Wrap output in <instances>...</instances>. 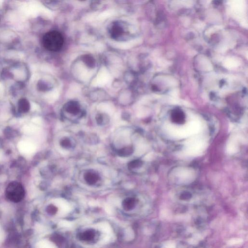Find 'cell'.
<instances>
[{"label":"cell","instance_id":"obj_14","mask_svg":"<svg viewBox=\"0 0 248 248\" xmlns=\"http://www.w3.org/2000/svg\"><path fill=\"white\" fill-rule=\"evenodd\" d=\"M57 211V208H56L55 206H53V205L50 206L49 208V211L51 214H55L56 213Z\"/></svg>","mask_w":248,"mask_h":248},{"label":"cell","instance_id":"obj_5","mask_svg":"<svg viewBox=\"0 0 248 248\" xmlns=\"http://www.w3.org/2000/svg\"><path fill=\"white\" fill-rule=\"evenodd\" d=\"M95 233L92 230L86 231L85 232L80 234L79 238L81 240L85 241H89L93 239L95 237Z\"/></svg>","mask_w":248,"mask_h":248},{"label":"cell","instance_id":"obj_11","mask_svg":"<svg viewBox=\"0 0 248 248\" xmlns=\"http://www.w3.org/2000/svg\"><path fill=\"white\" fill-rule=\"evenodd\" d=\"M191 194L189 192H184L181 194V195L180 196V198L181 200H187L190 199L191 197Z\"/></svg>","mask_w":248,"mask_h":248},{"label":"cell","instance_id":"obj_4","mask_svg":"<svg viewBox=\"0 0 248 248\" xmlns=\"http://www.w3.org/2000/svg\"><path fill=\"white\" fill-rule=\"evenodd\" d=\"M135 199L133 198H128L123 201L122 206L125 210L129 211L133 209L135 205Z\"/></svg>","mask_w":248,"mask_h":248},{"label":"cell","instance_id":"obj_2","mask_svg":"<svg viewBox=\"0 0 248 248\" xmlns=\"http://www.w3.org/2000/svg\"><path fill=\"white\" fill-rule=\"evenodd\" d=\"M5 194L11 201L18 202L23 199L25 191L23 186L20 183L17 182H12L7 187Z\"/></svg>","mask_w":248,"mask_h":248},{"label":"cell","instance_id":"obj_13","mask_svg":"<svg viewBox=\"0 0 248 248\" xmlns=\"http://www.w3.org/2000/svg\"><path fill=\"white\" fill-rule=\"evenodd\" d=\"M55 241L56 242L58 243H62L64 241V238L63 237H62L61 235H56L55 238Z\"/></svg>","mask_w":248,"mask_h":248},{"label":"cell","instance_id":"obj_9","mask_svg":"<svg viewBox=\"0 0 248 248\" xmlns=\"http://www.w3.org/2000/svg\"><path fill=\"white\" fill-rule=\"evenodd\" d=\"M132 152H133L132 148L131 147H125L118 151V154L121 157H128L131 155Z\"/></svg>","mask_w":248,"mask_h":248},{"label":"cell","instance_id":"obj_10","mask_svg":"<svg viewBox=\"0 0 248 248\" xmlns=\"http://www.w3.org/2000/svg\"><path fill=\"white\" fill-rule=\"evenodd\" d=\"M143 162L142 161L139 160H136L132 161L131 162H129L128 164V167L130 169H131L137 168L142 166Z\"/></svg>","mask_w":248,"mask_h":248},{"label":"cell","instance_id":"obj_6","mask_svg":"<svg viewBox=\"0 0 248 248\" xmlns=\"http://www.w3.org/2000/svg\"><path fill=\"white\" fill-rule=\"evenodd\" d=\"M124 31L121 26L118 24H114L112 27L111 29V34L115 38L121 37L124 34Z\"/></svg>","mask_w":248,"mask_h":248},{"label":"cell","instance_id":"obj_1","mask_svg":"<svg viewBox=\"0 0 248 248\" xmlns=\"http://www.w3.org/2000/svg\"><path fill=\"white\" fill-rule=\"evenodd\" d=\"M63 37L60 33L53 31L45 34L43 38V44L49 51L57 52L63 46Z\"/></svg>","mask_w":248,"mask_h":248},{"label":"cell","instance_id":"obj_7","mask_svg":"<svg viewBox=\"0 0 248 248\" xmlns=\"http://www.w3.org/2000/svg\"><path fill=\"white\" fill-rule=\"evenodd\" d=\"M80 108L78 104L75 102H71L69 103L66 107V110L70 114H77L79 111Z\"/></svg>","mask_w":248,"mask_h":248},{"label":"cell","instance_id":"obj_3","mask_svg":"<svg viewBox=\"0 0 248 248\" xmlns=\"http://www.w3.org/2000/svg\"><path fill=\"white\" fill-rule=\"evenodd\" d=\"M84 179L89 185H94L99 180V176L96 173L93 172H87L84 176Z\"/></svg>","mask_w":248,"mask_h":248},{"label":"cell","instance_id":"obj_12","mask_svg":"<svg viewBox=\"0 0 248 248\" xmlns=\"http://www.w3.org/2000/svg\"><path fill=\"white\" fill-rule=\"evenodd\" d=\"M61 145L64 148H69L70 146V142L68 139L63 140L61 142Z\"/></svg>","mask_w":248,"mask_h":248},{"label":"cell","instance_id":"obj_8","mask_svg":"<svg viewBox=\"0 0 248 248\" xmlns=\"http://www.w3.org/2000/svg\"><path fill=\"white\" fill-rule=\"evenodd\" d=\"M20 147V149L23 151L25 153H29V152H31L32 151H33V146L31 143H25L23 142L22 143H21L19 146Z\"/></svg>","mask_w":248,"mask_h":248}]
</instances>
